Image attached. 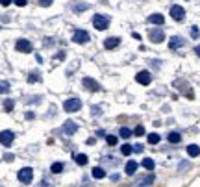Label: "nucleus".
I'll return each instance as SVG.
<instances>
[{
	"instance_id": "f257e3e1",
	"label": "nucleus",
	"mask_w": 200,
	"mask_h": 187,
	"mask_svg": "<svg viewBox=\"0 0 200 187\" xmlns=\"http://www.w3.org/2000/svg\"><path fill=\"white\" fill-rule=\"evenodd\" d=\"M109 20H111V19H109L107 15H100V13H98V15L93 17V26H95L96 30H107Z\"/></svg>"
},
{
	"instance_id": "f03ea898",
	"label": "nucleus",
	"mask_w": 200,
	"mask_h": 187,
	"mask_svg": "<svg viewBox=\"0 0 200 187\" xmlns=\"http://www.w3.org/2000/svg\"><path fill=\"white\" fill-rule=\"evenodd\" d=\"M80 108H82L80 98H67V100L63 102V109H65L67 113H74V111H78Z\"/></svg>"
},
{
	"instance_id": "7ed1b4c3",
	"label": "nucleus",
	"mask_w": 200,
	"mask_h": 187,
	"mask_svg": "<svg viewBox=\"0 0 200 187\" xmlns=\"http://www.w3.org/2000/svg\"><path fill=\"white\" fill-rule=\"evenodd\" d=\"M17 178H19V182H20V183H30V182L33 180V169H32V167H24V169H20V171H19V174H17Z\"/></svg>"
},
{
	"instance_id": "20e7f679",
	"label": "nucleus",
	"mask_w": 200,
	"mask_h": 187,
	"mask_svg": "<svg viewBox=\"0 0 200 187\" xmlns=\"http://www.w3.org/2000/svg\"><path fill=\"white\" fill-rule=\"evenodd\" d=\"M13 139H15V133L11 130H4V132H0V145H4V146H9L13 143Z\"/></svg>"
},
{
	"instance_id": "39448f33",
	"label": "nucleus",
	"mask_w": 200,
	"mask_h": 187,
	"mask_svg": "<svg viewBox=\"0 0 200 187\" xmlns=\"http://www.w3.org/2000/svg\"><path fill=\"white\" fill-rule=\"evenodd\" d=\"M15 48H17L19 52L28 54V52H32V50H33V46H32V43H30L28 39H19V41H17V44H15Z\"/></svg>"
},
{
	"instance_id": "423d86ee",
	"label": "nucleus",
	"mask_w": 200,
	"mask_h": 187,
	"mask_svg": "<svg viewBox=\"0 0 200 187\" xmlns=\"http://www.w3.org/2000/svg\"><path fill=\"white\" fill-rule=\"evenodd\" d=\"M72 41L78 43V44H85V43H89V34L85 30H76L74 35H72Z\"/></svg>"
},
{
	"instance_id": "0eeeda50",
	"label": "nucleus",
	"mask_w": 200,
	"mask_h": 187,
	"mask_svg": "<svg viewBox=\"0 0 200 187\" xmlns=\"http://www.w3.org/2000/svg\"><path fill=\"white\" fill-rule=\"evenodd\" d=\"M61 132H63L65 135H72V133H76V132H78V124H76L74 121H65V122H63Z\"/></svg>"
},
{
	"instance_id": "6e6552de",
	"label": "nucleus",
	"mask_w": 200,
	"mask_h": 187,
	"mask_svg": "<svg viewBox=\"0 0 200 187\" xmlns=\"http://www.w3.org/2000/svg\"><path fill=\"white\" fill-rule=\"evenodd\" d=\"M82 85H83L85 89H89V91H100V89H102V85H100L96 80H93V78H83V80H82Z\"/></svg>"
},
{
	"instance_id": "1a4fd4ad",
	"label": "nucleus",
	"mask_w": 200,
	"mask_h": 187,
	"mask_svg": "<svg viewBox=\"0 0 200 187\" xmlns=\"http://www.w3.org/2000/svg\"><path fill=\"white\" fill-rule=\"evenodd\" d=\"M170 17L174 19V20H184V17H185V9L182 8V6H172L170 8Z\"/></svg>"
},
{
	"instance_id": "9d476101",
	"label": "nucleus",
	"mask_w": 200,
	"mask_h": 187,
	"mask_svg": "<svg viewBox=\"0 0 200 187\" xmlns=\"http://www.w3.org/2000/svg\"><path fill=\"white\" fill-rule=\"evenodd\" d=\"M174 85H180V91L184 93V95H187L189 98H193V91H191V85L185 82V80H176Z\"/></svg>"
},
{
	"instance_id": "9b49d317",
	"label": "nucleus",
	"mask_w": 200,
	"mask_h": 187,
	"mask_svg": "<svg viewBox=\"0 0 200 187\" xmlns=\"http://www.w3.org/2000/svg\"><path fill=\"white\" fill-rule=\"evenodd\" d=\"M163 39H165V34H163L161 28H158V30H156V28L150 30V41H152V43H161Z\"/></svg>"
},
{
	"instance_id": "f8f14e48",
	"label": "nucleus",
	"mask_w": 200,
	"mask_h": 187,
	"mask_svg": "<svg viewBox=\"0 0 200 187\" xmlns=\"http://www.w3.org/2000/svg\"><path fill=\"white\" fill-rule=\"evenodd\" d=\"M135 80H137L139 83H143V85H148V83L152 82V76H150V72H148V71H141V72H137Z\"/></svg>"
},
{
	"instance_id": "ddd939ff",
	"label": "nucleus",
	"mask_w": 200,
	"mask_h": 187,
	"mask_svg": "<svg viewBox=\"0 0 200 187\" xmlns=\"http://www.w3.org/2000/svg\"><path fill=\"white\" fill-rule=\"evenodd\" d=\"M152 183H154V174H148V176L141 178L135 185H132V187H152Z\"/></svg>"
},
{
	"instance_id": "4468645a",
	"label": "nucleus",
	"mask_w": 200,
	"mask_h": 187,
	"mask_svg": "<svg viewBox=\"0 0 200 187\" xmlns=\"http://www.w3.org/2000/svg\"><path fill=\"white\" fill-rule=\"evenodd\" d=\"M69 8H71L74 13H82V11H87L91 6H89V4H85V2H72Z\"/></svg>"
},
{
	"instance_id": "2eb2a0df",
	"label": "nucleus",
	"mask_w": 200,
	"mask_h": 187,
	"mask_svg": "<svg viewBox=\"0 0 200 187\" xmlns=\"http://www.w3.org/2000/svg\"><path fill=\"white\" fill-rule=\"evenodd\" d=\"M119 43H121V39H119V37H107V39L104 41V46H106L107 50H111V48H117Z\"/></svg>"
},
{
	"instance_id": "dca6fc26",
	"label": "nucleus",
	"mask_w": 200,
	"mask_h": 187,
	"mask_svg": "<svg viewBox=\"0 0 200 187\" xmlns=\"http://www.w3.org/2000/svg\"><path fill=\"white\" fill-rule=\"evenodd\" d=\"M185 41H184V37H180V35H174V37H170V43H169V46L172 50H176V48H180V46L184 44Z\"/></svg>"
},
{
	"instance_id": "f3484780",
	"label": "nucleus",
	"mask_w": 200,
	"mask_h": 187,
	"mask_svg": "<svg viewBox=\"0 0 200 187\" xmlns=\"http://www.w3.org/2000/svg\"><path fill=\"white\" fill-rule=\"evenodd\" d=\"M124 171H126V174H135V171H137V161H128L126 163V167H124Z\"/></svg>"
},
{
	"instance_id": "a211bd4d",
	"label": "nucleus",
	"mask_w": 200,
	"mask_h": 187,
	"mask_svg": "<svg viewBox=\"0 0 200 187\" xmlns=\"http://www.w3.org/2000/svg\"><path fill=\"white\" fill-rule=\"evenodd\" d=\"M163 15L161 13H154V15H150L148 17V22H152V24H163Z\"/></svg>"
},
{
	"instance_id": "6ab92c4d",
	"label": "nucleus",
	"mask_w": 200,
	"mask_h": 187,
	"mask_svg": "<svg viewBox=\"0 0 200 187\" xmlns=\"http://www.w3.org/2000/svg\"><path fill=\"white\" fill-rule=\"evenodd\" d=\"M187 154H189L191 157L200 156V146H198V145H189V146H187Z\"/></svg>"
},
{
	"instance_id": "aec40b11",
	"label": "nucleus",
	"mask_w": 200,
	"mask_h": 187,
	"mask_svg": "<svg viewBox=\"0 0 200 187\" xmlns=\"http://www.w3.org/2000/svg\"><path fill=\"white\" fill-rule=\"evenodd\" d=\"M91 174H93V178H95V180H102V178L106 176V172H104V169H102V167H95V169L91 171Z\"/></svg>"
},
{
	"instance_id": "412c9836",
	"label": "nucleus",
	"mask_w": 200,
	"mask_h": 187,
	"mask_svg": "<svg viewBox=\"0 0 200 187\" xmlns=\"http://www.w3.org/2000/svg\"><path fill=\"white\" fill-rule=\"evenodd\" d=\"M50 172H52V174H59V172H63V163H61V161H56V163H52Z\"/></svg>"
},
{
	"instance_id": "4be33fe9",
	"label": "nucleus",
	"mask_w": 200,
	"mask_h": 187,
	"mask_svg": "<svg viewBox=\"0 0 200 187\" xmlns=\"http://www.w3.org/2000/svg\"><path fill=\"white\" fill-rule=\"evenodd\" d=\"M167 139H169V143H180L182 141V135L178 133V132H170Z\"/></svg>"
},
{
	"instance_id": "5701e85b",
	"label": "nucleus",
	"mask_w": 200,
	"mask_h": 187,
	"mask_svg": "<svg viewBox=\"0 0 200 187\" xmlns=\"http://www.w3.org/2000/svg\"><path fill=\"white\" fill-rule=\"evenodd\" d=\"M74 161L78 163V165H85V163L89 161V157H87L85 154H76V156H74Z\"/></svg>"
},
{
	"instance_id": "b1692460",
	"label": "nucleus",
	"mask_w": 200,
	"mask_h": 187,
	"mask_svg": "<svg viewBox=\"0 0 200 187\" xmlns=\"http://www.w3.org/2000/svg\"><path fill=\"white\" fill-rule=\"evenodd\" d=\"M143 167H145V169H148V171H152V169L156 167V163H154V159H152V157H145V159H143Z\"/></svg>"
},
{
	"instance_id": "393cba45",
	"label": "nucleus",
	"mask_w": 200,
	"mask_h": 187,
	"mask_svg": "<svg viewBox=\"0 0 200 187\" xmlns=\"http://www.w3.org/2000/svg\"><path fill=\"white\" fill-rule=\"evenodd\" d=\"M132 133H133V132H132L130 128H126V126H122V128L119 130V135H121L122 139H130V135H132Z\"/></svg>"
},
{
	"instance_id": "a878e982",
	"label": "nucleus",
	"mask_w": 200,
	"mask_h": 187,
	"mask_svg": "<svg viewBox=\"0 0 200 187\" xmlns=\"http://www.w3.org/2000/svg\"><path fill=\"white\" fill-rule=\"evenodd\" d=\"M160 141H161L160 133H150V135H148V143H150V145H158Z\"/></svg>"
},
{
	"instance_id": "bb28decb",
	"label": "nucleus",
	"mask_w": 200,
	"mask_h": 187,
	"mask_svg": "<svg viewBox=\"0 0 200 187\" xmlns=\"http://www.w3.org/2000/svg\"><path fill=\"white\" fill-rule=\"evenodd\" d=\"M121 152H122L124 156H130V154L133 152V146H132V145H128V143H124V145L121 146Z\"/></svg>"
},
{
	"instance_id": "cd10ccee",
	"label": "nucleus",
	"mask_w": 200,
	"mask_h": 187,
	"mask_svg": "<svg viewBox=\"0 0 200 187\" xmlns=\"http://www.w3.org/2000/svg\"><path fill=\"white\" fill-rule=\"evenodd\" d=\"M9 83L8 82H0V95H6V93H9Z\"/></svg>"
},
{
	"instance_id": "c85d7f7f",
	"label": "nucleus",
	"mask_w": 200,
	"mask_h": 187,
	"mask_svg": "<svg viewBox=\"0 0 200 187\" xmlns=\"http://www.w3.org/2000/svg\"><path fill=\"white\" fill-rule=\"evenodd\" d=\"M106 143H107L109 146H115V145H117V137H115V135H106Z\"/></svg>"
},
{
	"instance_id": "c756f323",
	"label": "nucleus",
	"mask_w": 200,
	"mask_h": 187,
	"mask_svg": "<svg viewBox=\"0 0 200 187\" xmlns=\"http://www.w3.org/2000/svg\"><path fill=\"white\" fill-rule=\"evenodd\" d=\"M13 108H15V104H13V100H6V102H4V109H6V111H11Z\"/></svg>"
},
{
	"instance_id": "7c9ffc66",
	"label": "nucleus",
	"mask_w": 200,
	"mask_h": 187,
	"mask_svg": "<svg viewBox=\"0 0 200 187\" xmlns=\"http://www.w3.org/2000/svg\"><path fill=\"white\" fill-rule=\"evenodd\" d=\"M39 80H41V76H39V74H35V72L28 76V82H30V83H33V82H39Z\"/></svg>"
},
{
	"instance_id": "2f4dec72",
	"label": "nucleus",
	"mask_w": 200,
	"mask_h": 187,
	"mask_svg": "<svg viewBox=\"0 0 200 187\" xmlns=\"http://www.w3.org/2000/svg\"><path fill=\"white\" fill-rule=\"evenodd\" d=\"M198 35H200V32H198V28H196V26H193V28H191V37H193V39H196Z\"/></svg>"
},
{
	"instance_id": "473e14b6",
	"label": "nucleus",
	"mask_w": 200,
	"mask_h": 187,
	"mask_svg": "<svg viewBox=\"0 0 200 187\" xmlns=\"http://www.w3.org/2000/svg\"><path fill=\"white\" fill-rule=\"evenodd\" d=\"M133 133H135L137 137H141V135L145 133V128H143V126H137V128H135V132H133Z\"/></svg>"
},
{
	"instance_id": "72a5a7b5",
	"label": "nucleus",
	"mask_w": 200,
	"mask_h": 187,
	"mask_svg": "<svg viewBox=\"0 0 200 187\" xmlns=\"http://www.w3.org/2000/svg\"><path fill=\"white\" fill-rule=\"evenodd\" d=\"M52 2H54V0H39V4H41L43 8H48V6H50Z\"/></svg>"
},
{
	"instance_id": "f704fd0d",
	"label": "nucleus",
	"mask_w": 200,
	"mask_h": 187,
	"mask_svg": "<svg viewBox=\"0 0 200 187\" xmlns=\"http://www.w3.org/2000/svg\"><path fill=\"white\" fill-rule=\"evenodd\" d=\"M189 167H191V163H187V161H184V163H182V165H180V169H178V171H180V172H182V171H185V169H189Z\"/></svg>"
},
{
	"instance_id": "c9c22d12",
	"label": "nucleus",
	"mask_w": 200,
	"mask_h": 187,
	"mask_svg": "<svg viewBox=\"0 0 200 187\" xmlns=\"http://www.w3.org/2000/svg\"><path fill=\"white\" fill-rule=\"evenodd\" d=\"M91 113H93V115L96 117V115H100V113H102V109H100V108H96V106H93V109H91Z\"/></svg>"
},
{
	"instance_id": "e433bc0d",
	"label": "nucleus",
	"mask_w": 200,
	"mask_h": 187,
	"mask_svg": "<svg viewBox=\"0 0 200 187\" xmlns=\"http://www.w3.org/2000/svg\"><path fill=\"white\" fill-rule=\"evenodd\" d=\"M13 2H15L17 6H20V8H22V6H26V2H28V0H13Z\"/></svg>"
},
{
	"instance_id": "4c0bfd02",
	"label": "nucleus",
	"mask_w": 200,
	"mask_h": 187,
	"mask_svg": "<svg viewBox=\"0 0 200 187\" xmlns=\"http://www.w3.org/2000/svg\"><path fill=\"white\" fill-rule=\"evenodd\" d=\"M133 146V152H143V145H132Z\"/></svg>"
},
{
	"instance_id": "58836bf2",
	"label": "nucleus",
	"mask_w": 200,
	"mask_h": 187,
	"mask_svg": "<svg viewBox=\"0 0 200 187\" xmlns=\"http://www.w3.org/2000/svg\"><path fill=\"white\" fill-rule=\"evenodd\" d=\"M4 159H6V161H13V159H15V156H13V154H6V156H4Z\"/></svg>"
},
{
	"instance_id": "ea45409f",
	"label": "nucleus",
	"mask_w": 200,
	"mask_h": 187,
	"mask_svg": "<svg viewBox=\"0 0 200 187\" xmlns=\"http://www.w3.org/2000/svg\"><path fill=\"white\" fill-rule=\"evenodd\" d=\"M13 2V0H0V4H2V6H9Z\"/></svg>"
},
{
	"instance_id": "a19ab883",
	"label": "nucleus",
	"mask_w": 200,
	"mask_h": 187,
	"mask_svg": "<svg viewBox=\"0 0 200 187\" xmlns=\"http://www.w3.org/2000/svg\"><path fill=\"white\" fill-rule=\"evenodd\" d=\"M96 135H98V137H106V132H104V130H96Z\"/></svg>"
},
{
	"instance_id": "79ce46f5",
	"label": "nucleus",
	"mask_w": 200,
	"mask_h": 187,
	"mask_svg": "<svg viewBox=\"0 0 200 187\" xmlns=\"http://www.w3.org/2000/svg\"><path fill=\"white\" fill-rule=\"evenodd\" d=\"M33 117H35V115H33L32 111H28V113H26V119H28V121H32V119H33Z\"/></svg>"
},
{
	"instance_id": "37998d69",
	"label": "nucleus",
	"mask_w": 200,
	"mask_h": 187,
	"mask_svg": "<svg viewBox=\"0 0 200 187\" xmlns=\"http://www.w3.org/2000/svg\"><path fill=\"white\" fill-rule=\"evenodd\" d=\"M109 178H111V182H119V174H111Z\"/></svg>"
},
{
	"instance_id": "c03bdc74",
	"label": "nucleus",
	"mask_w": 200,
	"mask_h": 187,
	"mask_svg": "<svg viewBox=\"0 0 200 187\" xmlns=\"http://www.w3.org/2000/svg\"><path fill=\"white\" fill-rule=\"evenodd\" d=\"M195 54H196V56L200 58V46H195Z\"/></svg>"
}]
</instances>
